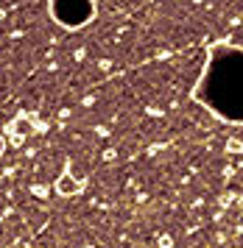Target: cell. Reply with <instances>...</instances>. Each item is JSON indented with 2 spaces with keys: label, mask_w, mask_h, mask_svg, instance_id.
<instances>
[{
  "label": "cell",
  "mask_w": 243,
  "mask_h": 248,
  "mask_svg": "<svg viewBox=\"0 0 243 248\" xmlns=\"http://www.w3.org/2000/svg\"><path fill=\"white\" fill-rule=\"evenodd\" d=\"M196 101L229 123H243V50L218 47L196 87Z\"/></svg>",
  "instance_id": "6da1fadb"
},
{
  "label": "cell",
  "mask_w": 243,
  "mask_h": 248,
  "mask_svg": "<svg viewBox=\"0 0 243 248\" xmlns=\"http://www.w3.org/2000/svg\"><path fill=\"white\" fill-rule=\"evenodd\" d=\"M53 14L67 28L84 25L89 23V14H92V0H53Z\"/></svg>",
  "instance_id": "7a4b0ae2"
}]
</instances>
